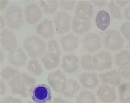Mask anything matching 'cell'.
Wrapping results in <instances>:
<instances>
[{"label":"cell","instance_id":"1","mask_svg":"<svg viewBox=\"0 0 130 103\" xmlns=\"http://www.w3.org/2000/svg\"><path fill=\"white\" fill-rule=\"evenodd\" d=\"M36 84L35 78L26 73L15 75L8 82V85L12 93L23 98H27L31 95Z\"/></svg>","mask_w":130,"mask_h":103},{"label":"cell","instance_id":"2","mask_svg":"<svg viewBox=\"0 0 130 103\" xmlns=\"http://www.w3.org/2000/svg\"><path fill=\"white\" fill-rule=\"evenodd\" d=\"M23 47L29 55L32 58L42 56L46 50V44L36 36H29L23 42Z\"/></svg>","mask_w":130,"mask_h":103},{"label":"cell","instance_id":"3","mask_svg":"<svg viewBox=\"0 0 130 103\" xmlns=\"http://www.w3.org/2000/svg\"><path fill=\"white\" fill-rule=\"evenodd\" d=\"M6 23L10 28L17 30L24 23L22 9L19 6L12 5L6 9L4 13Z\"/></svg>","mask_w":130,"mask_h":103},{"label":"cell","instance_id":"4","mask_svg":"<svg viewBox=\"0 0 130 103\" xmlns=\"http://www.w3.org/2000/svg\"><path fill=\"white\" fill-rule=\"evenodd\" d=\"M103 43L107 49L113 51L121 49L124 45V40L121 34L115 30H109L105 33Z\"/></svg>","mask_w":130,"mask_h":103},{"label":"cell","instance_id":"5","mask_svg":"<svg viewBox=\"0 0 130 103\" xmlns=\"http://www.w3.org/2000/svg\"><path fill=\"white\" fill-rule=\"evenodd\" d=\"M47 81L54 92L62 94L66 87L67 79L62 71L57 70L48 74Z\"/></svg>","mask_w":130,"mask_h":103},{"label":"cell","instance_id":"6","mask_svg":"<svg viewBox=\"0 0 130 103\" xmlns=\"http://www.w3.org/2000/svg\"><path fill=\"white\" fill-rule=\"evenodd\" d=\"M31 97L35 103H48L52 100L50 88L44 84L35 86Z\"/></svg>","mask_w":130,"mask_h":103},{"label":"cell","instance_id":"7","mask_svg":"<svg viewBox=\"0 0 130 103\" xmlns=\"http://www.w3.org/2000/svg\"><path fill=\"white\" fill-rule=\"evenodd\" d=\"M53 20L56 31L59 35H63L70 31L71 17L69 14L65 12H58Z\"/></svg>","mask_w":130,"mask_h":103},{"label":"cell","instance_id":"8","mask_svg":"<svg viewBox=\"0 0 130 103\" xmlns=\"http://www.w3.org/2000/svg\"><path fill=\"white\" fill-rule=\"evenodd\" d=\"M93 62L95 70L103 71L111 68L113 64V59L110 53L101 51L93 56Z\"/></svg>","mask_w":130,"mask_h":103},{"label":"cell","instance_id":"9","mask_svg":"<svg viewBox=\"0 0 130 103\" xmlns=\"http://www.w3.org/2000/svg\"><path fill=\"white\" fill-rule=\"evenodd\" d=\"M83 42L85 50L90 53H93L101 48L102 39L98 33L89 32L85 36Z\"/></svg>","mask_w":130,"mask_h":103},{"label":"cell","instance_id":"10","mask_svg":"<svg viewBox=\"0 0 130 103\" xmlns=\"http://www.w3.org/2000/svg\"><path fill=\"white\" fill-rule=\"evenodd\" d=\"M96 94L99 100L104 103L113 102L117 99L114 87L109 85L102 84L100 86L97 90Z\"/></svg>","mask_w":130,"mask_h":103},{"label":"cell","instance_id":"11","mask_svg":"<svg viewBox=\"0 0 130 103\" xmlns=\"http://www.w3.org/2000/svg\"><path fill=\"white\" fill-rule=\"evenodd\" d=\"M25 15L26 22L34 25L42 19L43 13L38 5L35 3H30L25 6Z\"/></svg>","mask_w":130,"mask_h":103},{"label":"cell","instance_id":"12","mask_svg":"<svg viewBox=\"0 0 130 103\" xmlns=\"http://www.w3.org/2000/svg\"><path fill=\"white\" fill-rule=\"evenodd\" d=\"M75 16L83 20H91L94 14V9L90 2L85 1L78 2L74 10Z\"/></svg>","mask_w":130,"mask_h":103},{"label":"cell","instance_id":"13","mask_svg":"<svg viewBox=\"0 0 130 103\" xmlns=\"http://www.w3.org/2000/svg\"><path fill=\"white\" fill-rule=\"evenodd\" d=\"M0 43L3 49L8 52L15 49L18 46V40L16 36L7 29H3L1 31Z\"/></svg>","mask_w":130,"mask_h":103},{"label":"cell","instance_id":"14","mask_svg":"<svg viewBox=\"0 0 130 103\" xmlns=\"http://www.w3.org/2000/svg\"><path fill=\"white\" fill-rule=\"evenodd\" d=\"M8 59L9 63L17 67H22L26 64L28 61V56L20 47L10 51L8 53Z\"/></svg>","mask_w":130,"mask_h":103},{"label":"cell","instance_id":"15","mask_svg":"<svg viewBox=\"0 0 130 103\" xmlns=\"http://www.w3.org/2000/svg\"><path fill=\"white\" fill-rule=\"evenodd\" d=\"M80 60L76 55L70 54L65 55L61 60V68L67 73H73L78 70Z\"/></svg>","mask_w":130,"mask_h":103},{"label":"cell","instance_id":"16","mask_svg":"<svg viewBox=\"0 0 130 103\" xmlns=\"http://www.w3.org/2000/svg\"><path fill=\"white\" fill-rule=\"evenodd\" d=\"M79 80L81 85L88 90H94L100 84V79L93 71H86L82 73Z\"/></svg>","mask_w":130,"mask_h":103},{"label":"cell","instance_id":"17","mask_svg":"<svg viewBox=\"0 0 130 103\" xmlns=\"http://www.w3.org/2000/svg\"><path fill=\"white\" fill-rule=\"evenodd\" d=\"M79 39L72 33L64 35L60 39V45L65 52H73L77 49Z\"/></svg>","mask_w":130,"mask_h":103},{"label":"cell","instance_id":"18","mask_svg":"<svg viewBox=\"0 0 130 103\" xmlns=\"http://www.w3.org/2000/svg\"><path fill=\"white\" fill-rule=\"evenodd\" d=\"M103 84L118 86L121 84L122 78L117 70L113 69L100 74L98 76Z\"/></svg>","mask_w":130,"mask_h":103},{"label":"cell","instance_id":"19","mask_svg":"<svg viewBox=\"0 0 130 103\" xmlns=\"http://www.w3.org/2000/svg\"><path fill=\"white\" fill-rule=\"evenodd\" d=\"M36 31L38 35L44 38H51L54 34L52 22L49 19H44L37 25Z\"/></svg>","mask_w":130,"mask_h":103},{"label":"cell","instance_id":"20","mask_svg":"<svg viewBox=\"0 0 130 103\" xmlns=\"http://www.w3.org/2000/svg\"><path fill=\"white\" fill-rule=\"evenodd\" d=\"M71 23L73 32L77 34H84L88 32L92 27L91 20H83L76 16L73 17Z\"/></svg>","mask_w":130,"mask_h":103},{"label":"cell","instance_id":"21","mask_svg":"<svg viewBox=\"0 0 130 103\" xmlns=\"http://www.w3.org/2000/svg\"><path fill=\"white\" fill-rule=\"evenodd\" d=\"M41 62L47 70H52L58 66L60 62V56L57 54L47 51L41 57Z\"/></svg>","mask_w":130,"mask_h":103},{"label":"cell","instance_id":"22","mask_svg":"<svg viewBox=\"0 0 130 103\" xmlns=\"http://www.w3.org/2000/svg\"><path fill=\"white\" fill-rule=\"evenodd\" d=\"M111 22V17L109 13L105 10H100L95 18V23L98 29L104 31L107 30Z\"/></svg>","mask_w":130,"mask_h":103},{"label":"cell","instance_id":"23","mask_svg":"<svg viewBox=\"0 0 130 103\" xmlns=\"http://www.w3.org/2000/svg\"><path fill=\"white\" fill-rule=\"evenodd\" d=\"M80 88V85L78 81L74 79H69L64 91L62 94L67 98H73Z\"/></svg>","mask_w":130,"mask_h":103},{"label":"cell","instance_id":"24","mask_svg":"<svg viewBox=\"0 0 130 103\" xmlns=\"http://www.w3.org/2000/svg\"><path fill=\"white\" fill-rule=\"evenodd\" d=\"M119 100L121 103H130V82H125L118 87Z\"/></svg>","mask_w":130,"mask_h":103},{"label":"cell","instance_id":"25","mask_svg":"<svg viewBox=\"0 0 130 103\" xmlns=\"http://www.w3.org/2000/svg\"><path fill=\"white\" fill-rule=\"evenodd\" d=\"M39 2L44 13L48 14L55 13L59 7V3L57 0H41Z\"/></svg>","mask_w":130,"mask_h":103},{"label":"cell","instance_id":"26","mask_svg":"<svg viewBox=\"0 0 130 103\" xmlns=\"http://www.w3.org/2000/svg\"><path fill=\"white\" fill-rule=\"evenodd\" d=\"M76 102V103H97V99L92 92L84 90L78 94Z\"/></svg>","mask_w":130,"mask_h":103},{"label":"cell","instance_id":"27","mask_svg":"<svg viewBox=\"0 0 130 103\" xmlns=\"http://www.w3.org/2000/svg\"><path fill=\"white\" fill-rule=\"evenodd\" d=\"M27 69L31 73L39 76L43 73V69L40 64L39 61L37 59L30 60L27 64Z\"/></svg>","mask_w":130,"mask_h":103},{"label":"cell","instance_id":"28","mask_svg":"<svg viewBox=\"0 0 130 103\" xmlns=\"http://www.w3.org/2000/svg\"><path fill=\"white\" fill-rule=\"evenodd\" d=\"M115 63L120 67L125 63L130 62V52L127 50H122L115 54L114 56Z\"/></svg>","mask_w":130,"mask_h":103},{"label":"cell","instance_id":"29","mask_svg":"<svg viewBox=\"0 0 130 103\" xmlns=\"http://www.w3.org/2000/svg\"><path fill=\"white\" fill-rule=\"evenodd\" d=\"M81 67L85 71L95 70L93 62V56L90 55L85 54L81 56Z\"/></svg>","mask_w":130,"mask_h":103},{"label":"cell","instance_id":"30","mask_svg":"<svg viewBox=\"0 0 130 103\" xmlns=\"http://www.w3.org/2000/svg\"><path fill=\"white\" fill-rule=\"evenodd\" d=\"M19 74H20V72L17 69L9 66L3 69L1 72V76L3 79L10 80L15 75Z\"/></svg>","mask_w":130,"mask_h":103},{"label":"cell","instance_id":"31","mask_svg":"<svg viewBox=\"0 0 130 103\" xmlns=\"http://www.w3.org/2000/svg\"><path fill=\"white\" fill-rule=\"evenodd\" d=\"M109 11L111 16L116 19L121 20L122 19L121 7L115 2V1H111L108 5Z\"/></svg>","mask_w":130,"mask_h":103},{"label":"cell","instance_id":"32","mask_svg":"<svg viewBox=\"0 0 130 103\" xmlns=\"http://www.w3.org/2000/svg\"><path fill=\"white\" fill-rule=\"evenodd\" d=\"M118 71L121 78L130 80V62L122 64L119 67Z\"/></svg>","mask_w":130,"mask_h":103},{"label":"cell","instance_id":"33","mask_svg":"<svg viewBox=\"0 0 130 103\" xmlns=\"http://www.w3.org/2000/svg\"><path fill=\"white\" fill-rule=\"evenodd\" d=\"M48 51L52 52L57 54L59 56H61V51L59 44L56 39H51L48 41L47 44Z\"/></svg>","mask_w":130,"mask_h":103},{"label":"cell","instance_id":"34","mask_svg":"<svg viewBox=\"0 0 130 103\" xmlns=\"http://www.w3.org/2000/svg\"><path fill=\"white\" fill-rule=\"evenodd\" d=\"M76 1L75 0H61L60 2V8L66 11H72L76 5Z\"/></svg>","mask_w":130,"mask_h":103},{"label":"cell","instance_id":"35","mask_svg":"<svg viewBox=\"0 0 130 103\" xmlns=\"http://www.w3.org/2000/svg\"><path fill=\"white\" fill-rule=\"evenodd\" d=\"M120 32L127 41H130V21H125L120 27Z\"/></svg>","mask_w":130,"mask_h":103},{"label":"cell","instance_id":"36","mask_svg":"<svg viewBox=\"0 0 130 103\" xmlns=\"http://www.w3.org/2000/svg\"><path fill=\"white\" fill-rule=\"evenodd\" d=\"M1 103H23V101L20 99L14 98L12 96H8L1 100Z\"/></svg>","mask_w":130,"mask_h":103},{"label":"cell","instance_id":"37","mask_svg":"<svg viewBox=\"0 0 130 103\" xmlns=\"http://www.w3.org/2000/svg\"><path fill=\"white\" fill-rule=\"evenodd\" d=\"M92 3L98 7H103L107 6L108 1L106 0H92Z\"/></svg>","mask_w":130,"mask_h":103},{"label":"cell","instance_id":"38","mask_svg":"<svg viewBox=\"0 0 130 103\" xmlns=\"http://www.w3.org/2000/svg\"><path fill=\"white\" fill-rule=\"evenodd\" d=\"M7 92V86L2 80L0 81V94L1 96L4 95Z\"/></svg>","mask_w":130,"mask_h":103},{"label":"cell","instance_id":"39","mask_svg":"<svg viewBox=\"0 0 130 103\" xmlns=\"http://www.w3.org/2000/svg\"><path fill=\"white\" fill-rule=\"evenodd\" d=\"M115 2L120 7H124L130 3L129 0H116Z\"/></svg>","mask_w":130,"mask_h":103},{"label":"cell","instance_id":"40","mask_svg":"<svg viewBox=\"0 0 130 103\" xmlns=\"http://www.w3.org/2000/svg\"><path fill=\"white\" fill-rule=\"evenodd\" d=\"M124 15V18L126 20H129L130 21V5L125 8Z\"/></svg>","mask_w":130,"mask_h":103},{"label":"cell","instance_id":"41","mask_svg":"<svg viewBox=\"0 0 130 103\" xmlns=\"http://www.w3.org/2000/svg\"><path fill=\"white\" fill-rule=\"evenodd\" d=\"M8 3L9 1L7 0H1L0 1V9H1V11H2L6 7V6L8 5Z\"/></svg>","mask_w":130,"mask_h":103},{"label":"cell","instance_id":"42","mask_svg":"<svg viewBox=\"0 0 130 103\" xmlns=\"http://www.w3.org/2000/svg\"><path fill=\"white\" fill-rule=\"evenodd\" d=\"M66 101V100H63V99L60 97H56L53 99L51 101L50 103H64Z\"/></svg>","mask_w":130,"mask_h":103},{"label":"cell","instance_id":"43","mask_svg":"<svg viewBox=\"0 0 130 103\" xmlns=\"http://www.w3.org/2000/svg\"><path fill=\"white\" fill-rule=\"evenodd\" d=\"M5 20L4 18H3L2 15H0V22H1V23H0V26H1V27H0V29H2L3 28H4L5 26Z\"/></svg>","mask_w":130,"mask_h":103},{"label":"cell","instance_id":"44","mask_svg":"<svg viewBox=\"0 0 130 103\" xmlns=\"http://www.w3.org/2000/svg\"><path fill=\"white\" fill-rule=\"evenodd\" d=\"M3 58H4V53H3L2 52V51L1 50V63L2 62Z\"/></svg>","mask_w":130,"mask_h":103},{"label":"cell","instance_id":"45","mask_svg":"<svg viewBox=\"0 0 130 103\" xmlns=\"http://www.w3.org/2000/svg\"><path fill=\"white\" fill-rule=\"evenodd\" d=\"M64 103H73V102H71V101H69L66 100V101H65V102H64Z\"/></svg>","mask_w":130,"mask_h":103},{"label":"cell","instance_id":"46","mask_svg":"<svg viewBox=\"0 0 130 103\" xmlns=\"http://www.w3.org/2000/svg\"><path fill=\"white\" fill-rule=\"evenodd\" d=\"M128 47L130 49V41H129V43H128Z\"/></svg>","mask_w":130,"mask_h":103},{"label":"cell","instance_id":"47","mask_svg":"<svg viewBox=\"0 0 130 103\" xmlns=\"http://www.w3.org/2000/svg\"><path fill=\"white\" fill-rule=\"evenodd\" d=\"M26 103H34V102H32L31 101H28V102H27Z\"/></svg>","mask_w":130,"mask_h":103}]
</instances>
